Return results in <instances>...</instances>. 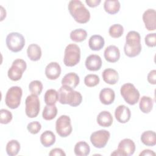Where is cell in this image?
<instances>
[{
	"label": "cell",
	"mask_w": 156,
	"mask_h": 156,
	"mask_svg": "<svg viewBox=\"0 0 156 156\" xmlns=\"http://www.w3.org/2000/svg\"><path fill=\"white\" fill-rule=\"evenodd\" d=\"M141 49L140 34L135 30L129 31L126 36V43L124 46L126 55L129 57H135L140 54Z\"/></svg>",
	"instance_id": "obj_1"
},
{
	"label": "cell",
	"mask_w": 156,
	"mask_h": 156,
	"mask_svg": "<svg viewBox=\"0 0 156 156\" xmlns=\"http://www.w3.org/2000/svg\"><path fill=\"white\" fill-rule=\"evenodd\" d=\"M68 9L70 15L77 23L85 24L89 21L90 13L82 1L79 0L70 1L68 3Z\"/></svg>",
	"instance_id": "obj_2"
},
{
	"label": "cell",
	"mask_w": 156,
	"mask_h": 156,
	"mask_svg": "<svg viewBox=\"0 0 156 156\" xmlns=\"http://www.w3.org/2000/svg\"><path fill=\"white\" fill-rule=\"evenodd\" d=\"M58 93V102L62 104H68L71 107H77L82 101V96L80 93L65 85H62Z\"/></svg>",
	"instance_id": "obj_3"
},
{
	"label": "cell",
	"mask_w": 156,
	"mask_h": 156,
	"mask_svg": "<svg viewBox=\"0 0 156 156\" xmlns=\"http://www.w3.org/2000/svg\"><path fill=\"white\" fill-rule=\"evenodd\" d=\"M80 60V49L74 43L66 46L64 52L63 63L66 66L72 67L76 65Z\"/></svg>",
	"instance_id": "obj_4"
},
{
	"label": "cell",
	"mask_w": 156,
	"mask_h": 156,
	"mask_svg": "<svg viewBox=\"0 0 156 156\" xmlns=\"http://www.w3.org/2000/svg\"><path fill=\"white\" fill-rule=\"evenodd\" d=\"M120 93L124 100L129 105H133L139 101L140 92L131 83L123 84L120 88Z\"/></svg>",
	"instance_id": "obj_5"
},
{
	"label": "cell",
	"mask_w": 156,
	"mask_h": 156,
	"mask_svg": "<svg viewBox=\"0 0 156 156\" xmlns=\"http://www.w3.org/2000/svg\"><path fill=\"white\" fill-rule=\"evenodd\" d=\"M23 90L20 87L13 86L7 91L5 97L6 105L11 109L17 108L21 103Z\"/></svg>",
	"instance_id": "obj_6"
},
{
	"label": "cell",
	"mask_w": 156,
	"mask_h": 156,
	"mask_svg": "<svg viewBox=\"0 0 156 156\" xmlns=\"http://www.w3.org/2000/svg\"><path fill=\"white\" fill-rule=\"evenodd\" d=\"M5 43L10 51L13 52H18L21 51L24 48L25 39L21 34L13 32L7 35Z\"/></svg>",
	"instance_id": "obj_7"
},
{
	"label": "cell",
	"mask_w": 156,
	"mask_h": 156,
	"mask_svg": "<svg viewBox=\"0 0 156 156\" xmlns=\"http://www.w3.org/2000/svg\"><path fill=\"white\" fill-rule=\"evenodd\" d=\"M27 68L26 62L21 58L15 59L9 69L7 76L9 78L13 81L20 80L23 76V73Z\"/></svg>",
	"instance_id": "obj_8"
},
{
	"label": "cell",
	"mask_w": 156,
	"mask_h": 156,
	"mask_svg": "<svg viewBox=\"0 0 156 156\" xmlns=\"http://www.w3.org/2000/svg\"><path fill=\"white\" fill-rule=\"evenodd\" d=\"M25 105V113L29 118H34L38 116L40 110V102L37 95L32 94L27 96Z\"/></svg>",
	"instance_id": "obj_9"
},
{
	"label": "cell",
	"mask_w": 156,
	"mask_h": 156,
	"mask_svg": "<svg viewBox=\"0 0 156 156\" xmlns=\"http://www.w3.org/2000/svg\"><path fill=\"white\" fill-rule=\"evenodd\" d=\"M55 130L61 137L65 138L69 136L73 130L69 116L63 115L58 117L55 122Z\"/></svg>",
	"instance_id": "obj_10"
},
{
	"label": "cell",
	"mask_w": 156,
	"mask_h": 156,
	"mask_svg": "<svg viewBox=\"0 0 156 156\" xmlns=\"http://www.w3.org/2000/svg\"><path fill=\"white\" fill-rule=\"evenodd\" d=\"M135 148V144L133 140L129 138H124L119 143L118 149L114 151L111 155L130 156L134 154Z\"/></svg>",
	"instance_id": "obj_11"
},
{
	"label": "cell",
	"mask_w": 156,
	"mask_h": 156,
	"mask_svg": "<svg viewBox=\"0 0 156 156\" xmlns=\"http://www.w3.org/2000/svg\"><path fill=\"white\" fill-rule=\"evenodd\" d=\"M110 133L106 130H99L93 132L90 135V141L93 146L96 148H103L108 143Z\"/></svg>",
	"instance_id": "obj_12"
},
{
	"label": "cell",
	"mask_w": 156,
	"mask_h": 156,
	"mask_svg": "<svg viewBox=\"0 0 156 156\" xmlns=\"http://www.w3.org/2000/svg\"><path fill=\"white\" fill-rule=\"evenodd\" d=\"M143 21L147 30L154 31L156 29V12L153 9H149L143 14Z\"/></svg>",
	"instance_id": "obj_13"
},
{
	"label": "cell",
	"mask_w": 156,
	"mask_h": 156,
	"mask_svg": "<svg viewBox=\"0 0 156 156\" xmlns=\"http://www.w3.org/2000/svg\"><path fill=\"white\" fill-rule=\"evenodd\" d=\"M115 117L119 122L126 123L130 119L131 112L126 105H119L115 109Z\"/></svg>",
	"instance_id": "obj_14"
},
{
	"label": "cell",
	"mask_w": 156,
	"mask_h": 156,
	"mask_svg": "<svg viewBox=\"0 0 156 156\" xmlns=\"http://www.w3.org/2000/svg\"><path fill=\"white\" fill-rule=\"evenodd\" d=\"M60 65L55 62H52L47 65L45 68L44 73L46 77L50 80H55L61 74Z\"/></svg>",
	"instance_id": "obj_15"
},
{
	"label": "cell",
	"mask_w": 156,
	"mask_h": 156,
	"mask_svg": "<svg viewBox=\"0 0 156 156\" xmlns=\"http://www.w3.org/2000/svg\"><path fill=\"white\" fill-rule=\"evenodd\" d=\"M102 63V60L99 55L91 54L87 57L85 65L87 69L91 71H96L101 69Z\"/></svg>",
	"instance_id": "obj_16"
},
{
	"label": "cell",
	"mask_w": 156,
	"mask_h": 156,
	"mask_svg": "<svg viewBox=\"0 0 156 156\" xmlns=\"http://www.w3.org/2000/svg\"><path fill=\"white\" fill-rule=\"evenodd\" d=\"M104 56L107 62L115 63L118 62L120 58L119 49L115 45H110L105 49Z\"/></svg>",
	"instance_id": "obj_17"
},
{
	"label": "cell",
	"mask_w": 156,
	"mask_h": 156,
	"mask_svg": "<svg viewBox=\"0 0 156 156\" xmlns=\"http://www.w3.org/2000/svg\"><path fill=\"white\" fill-rule=\"evenodd\" d=\"M115 98V93L113 90L110 88H104L99 93V100L104 105L112 104Z\"/></svg>",
	"instance_id": "obj_18"
},
{
	"label": "cell",
	"mask_w": 156,
	"mask_h": 156,
	"mask_svg": "<svg viewBox=\"0 0 156 156\" xmlns=\"http://www.w3.org/2000/svg\"><path fill=\"white\" fill-rule=\"evenodd\" d=\"M103 80L110 85H115L119 80V74L117 71L112 68H107L102 73Z\"/></svg>",
	"instance_id": "obj_19"
},
{
	"label": "cell",
	"mask_w": 156,
	"mask_h": 156,
	"mask_svg": "<svg viewBox=\"0 0 156 156\" xmlns=\"http://www.w3.org/2000/svg\"><path fill=\"white\" fill-rule=\"evenodd\" d=\"M80 79L79 76L75 73H69L64 76L61 83L62 85H65L72 88H76L79 83Z\"/></svg>",
	"instance_id": "obj_20"
},
{
	"label": "cell",
	"mask_w": 156,
	"mask_h": 156,
	"mask_svg": "<svg viewBox=\"0 0 156 156\" xmlns=\"http://www.w3.org/2000/svg\"><path fill=\"white\" fill-rule=\"evenodd\" d=\"M113 116L108 111H102L100 112L96 118L98 124L104 127H110L113 123Z\"/></svg>",
	"instance_id": "obj_21"
},
{
	"label": "cell",
	"mask_w": 156,
	"mask_h": 156,
	"mask_svg": "<svg viewBox=\"0 0 156 156\" xmlns=\"http://www.w3.org/2000/svg\"><path fill=\"white\" fill-rule=\"evenodd\" d=\"M104 44V39L99 35H93L90 37L88 40V46L93 51H100L103 48Z\"/></svg>",
	"instance_id": "obj_22"
},
{
	"label": "cell",
	"mask_w": 156,
	"mask_h": 156,
	"mask_svg": "<svg viewBox=\"0 0 156 156\" xmlns=\"http://www.w3.org/2000/svg\"><path fill=\"white\" fill-rule=\"evenodd\" d=\"M27 54L29 58L32 61H38L40 59L42 52L40 46L33 43L28 46L27 49Z\"/></svg>",
	"instance_id": "obj_23"
},
{
	"label": "cell",
	"mask_w": 156,
	"mask_h": 156,
	"mask_svg": "<svg viewBox=\"0 0 156 156\" xmlns=\"http://www.w3.org/2000/svg\"><path fill=\"white\" fill-rule=\"evenodd\" d=\"M40 140L44 147H48L55 143V135L51 130H46L41 134Z\"/></svg>",
	"instance_id": "obj_24"
},
{
	"label": "cell",
	"mask_w": 156,
	"mask_h": 156,
	"mask_svg": "<svg viewBox=\"0 0 156 156\" xmlns=\"http://www.w3.org/2000/svg\"><path fill=\"white\" fill-rule=\"evenodd\" d=\"M140 140L144 145L154 146L156 144V134L152 130L145 131L141 134Z\"/></svg>",
	"instance_id": "obj_25"
},
{
	"label": "cell",
	"mask_w": 156,
	"mask_h": 156,
	"mask_svg": "<svg viewBox=\"0 0 156 156\" xmlns=\"http://www.w3.org/2000/svg\"><path fill=\"white\" fill-rule=\"evenodd\" d=\"M121 4L119 1L106 0L104 3V9L105 11L110 15L117 13L120 9Z\"/></svg>",
	"instance_id": "obj_26"
},
{
	"label": "cell",
	"mask_w": 156,
	"mask_h": 156,
	"mask_svg": "<svg viewBox=\"0 0 156 156\" xmlns=\"http://www.w3.org/2000/svg\"><path fill=\"white\" fill-rule=\"evenodd\" d=\"M153 99L147 96H143L141 98L139 102V107L140 110L144 113H149L153 107Z\"/></svg>",
	"instance_id": "obj_27"
},
{
	"label": "cell",
	"mask_w": 156,
	"mask_h": 156,
	"mask_svg": "<svg viewBox=\"0 0 156 156\" xmlns=\"http://www.w3.org/2000/svg\"><path fill=\"white\" fill-rule=\"evenodd\" d=\"M74 152L77 156H87L90 152V147L87 142L80 141L75 144Z\"/></svg>",
	"instance_id": "obj_28"
},
{
	"label": "cell",
	"mask_w": 156,
	"mask_h": 156,
	"mask_svg": "<svg viewBox=\"0 0 156 156\" xmlns=\"http://www.w3.org/2000/svg\"><path fill=\"white\" fill-rule=\"evenodd\" d=\"M44 101L46 105H55L57 101H58V91L52 88L48 90L44 95Z\"/></svg>",
	"instance_id": "obj_29"
},
{
	"label": "cell",
	"mask_w": 156,
	"mask_h": 156,
	"mask_svg": "<svg viewBox=\"0 0 156 156\" xmlns=\"http://www.w3.org/2000/svg\"><path fill=\"white\" fill-rule=\"evenodd\" d=\"M57 115V108L55 105H46L43 110L42 117L44 120L51 121L55 118Z\"/></svg>",
	"instance_id": "obj_30"
},
{
	"label": "cell",
	"mask_w": 156,
	"mask_h": 156,
	"mask_svg": "<svg viewBox=\"0 0 156 156\" xmlns=\"http://www.w3.org/2000/svg\"><path fill=\"white\" fill-rule=\"evenodd\" d=\"M20 148V143L16 140H12L7 143L5 150L7 155L9 156H15L18 154Z\"/></svg>",
	"instance_id": "obj_31"
},
{
	"label": "cell",
	"mask_w": 156,
	"mask_h": 156,
	"mask_svg": "<svg viewBox=\"0 0 156 156\" xmlns=\"http://www.w3.org/2000/svg\"><path fill=\"white\" fill-rule=\"evenodd\" d=\"M69 37L74 42H82L87 38V32L83 29H76L71 32Z\"/></svg>",
	"instance_id": "obj_32"
},
{
	"label": "cell",
	"mask_w": 156,
	"mask_h": 156,
	"mask_svg": "<svg viewBox=\"0 0 156 156\" xmlns=\"http://www.w3.org/2000/svg\"><path fill=\"white\" fill-rule=\"evenodd\" d=\"M108 33L110 36L112 38H119L124 33V27L119 24H113L108 29Z\"/></svg>",
	"instance_id": "obj_33"
},
{
	"label": "cell",
	"mask_w": 156,
	"mask_h": 156,
	"mask_svg": "<svg viewBox=\"0 0 156 156\" xmlns=\"http://www.w3.org/2000/svg\"><path fill=\"white\" fill-rule=\"evenodd\" d=\"M43 84L42 82L38 80H32L29 85V90L30 93L33 94L40 95L43 90Z\"/></svg>",
	"instance_id": "obj_34"
},
{
	"label": "cell",
	"mask_w": 156,
	"mask_h": 156,
	"mask_svg": "<svg viewBox=\"0 0 156 156\" xmlns=\"http://www.w3.org/2000/svg\"><path fill=\"white\" fill-rule=\"evenodd\" d=\"M100 79L96 74H90L84 78V83L88 87H93L99 84Z\"/></svg>",
	"instance_id": "obj_35"
},
{
	"label": "cell",
	"mask_w": 156,
	"mask_h": 156,
	"mask_svg": "<svg viewBox=\"0 0 156 156\" xmlns=\"http://www.w3.org/2000/svg\"><path fill=\"white\" fill-rule=\"evenodd\" d=\"M13 118L12 113L7 109H1L0 110V122L3 124L9 123Z\"/></svg>",
	"instance_id": "obj_36"
},
{
	"label": "cell",
	"mask_w": 156,
	"mask_h": 156,
	"mask_svg": "<svg viewBox=\"0 0 156 156\" xmlns=\"http://www.w3.org/2000/svg\"><path fill=\"white\" fill-rule=\"evenodd\" d=\"M41 129V124L38 121H32L29 122L27 126V130L32 134L38 133Z\"/></svg>",
	"instance_id": "obj_37"
},
{
	"label": "cell",
	"mask_w": 156,
	"mask_h": 156,
	"mask_svg": "<svg viewBox=\"0 0 156 156\" xmlns=\"http://www.w3.org/2000/svg\"><path fill=\"white\" fill-rule=\"evenodd\" d=\"M144 42L148 47H155L156 46V34L150 33L147 34L144 38Z\"/></svg>",
	"instance_id": "obj_38"
},
{
	"label": "cell",
	"mask_w": 156,
	"mask_h": 156,
	"mask_svg": "<svg viewBox=\"0 0 156 156\" xmlns=\"http://www.w3.org/2000/svg\"><path fill=\"white\" fill-rule=\"evenodd\" d=\"M147 79L149 83L152 85L156 84V70L155 69L151 70L148 73L147 76Z\"/></svg>",
	"instance_id": "obj_39"
},
{
	"label": "cell",
	"mask_w": 156,
	"mask_h": 156,
	"mask_svg": "<svg viewBox=\"0 0 156 156\" xmlns=\"http://www.w3.org/2000/svg\"><path fill=\"white\" fill-rule=\"evenodd\" d=\"M49 155L50 156H55V155L63 156L64 155L65 156L66 155V154L65 153L64 151L61 148H54L50 151V152L49 153Z\"/></svg>",
	"instance_id": "obj_40"
},
{
	"label": "cell",
	"mask_w": 156,
	"mask_h": 156,
	"mask_svg": "<svg viewBox=\"0 0 156 156\" xmlns=\"http://www.w3.org/2000/svg\"><path fill=\"white\" fill-rule=\"evenodd\" d=\"M101 0H85V3L90 7H96L101 3Z\"/></svg>",
	"instance_id": "obj_41"
},
{
	"label": "cell",
	"mask_w": 156,
	"mask_h": 156,
	"mask_svg": "<svg viewBox=\"0 0 156 156\" xmlns=\"http://www.w3.org/2000/svg\"><path fill=\"white\" fill-rule=\"evenodd\" d=\"M146 155H149V156H152V155H155V153L151 150V149H144L143 150L140 154V156H146Z\"/></svg>",
	"instance_id": "obj_42"
},
{
	"label": "cell",
	"mask_w": 156,
	"mask_h": 156,
	"mask_svg": "<svg viewBox=\"0 0 156 156\" xmlns=\"http://www.w3.org/2000/svg\"><path fill=\"white\" fill-rule=\"evenodd\" d=\"M1 21H2L3 20V19L4 18H5V16H6V12H5V10L4 9V8L2 7V6H1Z\"/></svg>",
	"instance_id": "obj_43"
}]
</instances>
